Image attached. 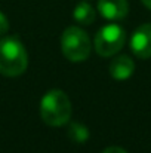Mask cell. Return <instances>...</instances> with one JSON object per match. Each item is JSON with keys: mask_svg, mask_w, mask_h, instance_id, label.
Listing matches in <instances>:
<instances>
[{"mask_svg": "<svg viewBox=\"0 0 151 153\" xmlns=\"http://www.w3.org/2000/svg\"><path fill=\"white\" fill-rule=\"evenodd\" d=\"M28 56L22 42L16 37L0 39V73L7 77H16L27 68Z\"/></svg>", "mask_w": 151, "mask_h": 153, "instance_id": "1", "label": "cell"}, {"mask_svg": "<svg viewBox=\"0 0 151 153\" xmlns=\"http://www.w3.org/2000/svg\"><path fill=\"white\" fill-rule=\"evenodd\" d=\"M40 114L49 126H62L70 120L71 102L61 89H52L42 98Z\"/></svg>", "mask_w": 151, "mask_h": 153, "instance_id": "2", "label": "cell"}, {"mask_svg": "<svg viewBox=\"0 0 151 153\" xmlns=\"http://www.w3.org/2000/svg\"><path fill=\"white\" fill-rule=\"evenodd\" d=\"M89 36L79 27H68L61 36V49L67 59L73 62L85 61L91 53Z\"/></svg>", "mask_w": 151, "mask_h": 153, "instance_id": "3", "label": "cell"}, {"mask_svg": "<svg viewBox=\"0 0 151 153\" xmlns=\"http://www.w3.org/2000/svg\"><path fill=\"white\" fill-rule=\"evenodd\" d=\"M126 31L119 24H108L95 36V51L101 56H113L124 46Z\"/></svg>", "mask_w": 151, "mask_h": 153, "instance_id": "4", "label": "cell"}, {"mask_svg": "<svg viewBox=\"0 0 151 153\" xmlns=\"http://www.w3.org/2000/svg\"><path fill=\"white\" fill-rule=\"evenodd\" d=\"M130 49L142 59L151 58V24H142L130 37Z\"/></svg>", "mask_w": 151, "mask_h": 153, "instance_id": "5", "label": "cell"}, {"mask_svg": "<svg viewBox=\"0 0 151 153\" xmlns=\"http://www.w3.org/2000/svg\"><path fill=\"white\" fill-rule=\"evenodd\" d=\"M98 10L102 18L110 21H120L129 12V4L126 0H99Z\"/></svg>", "mask_w": 151, "mask_h": 153, "instance_id": "6", "label": "cell"}, {"mask_svg": "<svg viewBox=\"0 0 151 153\" xmlns=\"http://www.w3.org/2000/svg\"><path fill=\"white\" fill-rule=\"evenodd\" d=\"M135 64L133 59L127 55H119L116 56L110 64V74L116 80H126L133 74Z\"/></svg>", "mask_w": 151, "mask_h": 153, "instance_id": "7", "label": "cell"}, {"mask_svg": "<svg viewBox=\"0 0 151 153\" xmlns=\"http://www.w3.org/2000/svg\"><path fill=\"white\" fill-rule=\"evenodd\" d=\"M73 16L74 19L79 22V24H83V25H91L94 21H95V9L94 6H91L89 3L86 1H82L76 6L74 12H73Z\"/></svg>", "mask_w": 151, "mask_h": 153, "instance_id": "8", "label": "cell"}, {"mask_svg": "<svg viewBox=\"0 0 151 153\" xmlns=\"http://www.w3.org/2000/svg\"><path fill=\"white\" fill-rule=\"evenodd\" d=\"M68 137L76 143H86L89 138V129L79 122H73L68 126Z\"/></svg>", "mask_w": 151, "mask_h": 153, "instance_id": "9", "label": "cell"}, {"mask_svg": "<svg viewBox=\"0 0 151 153\" xmlns=\"http://www.w3.org/2000/svg\"><path fill=\"white\" fill-rule=\"evenodd\" d=\"M9 30V22H7V18L4 16V13L0 12V36L6 34Z\"/></svg>", "mask_w": 151, "mask_h": 153, "instance_id": "10", "label": "cell"}, {"mask_svg": "<svg viewBox=\"0 0 151 153\" xmlns=\"http://www.w3.org/2000/svg\"><path fill=\"white\" fill-rule=\"evenodd\" d=\"M102 153H127L124 149H122V147H117V146H111V147H107V149H104Z\"/></svg>", "mask_w": 151, "mask_h": 153, "instance_id": "11", "label": "cell"}, {"mask_svg": "<svg viewBox=\"0 0 151 153\" xmlns=\"http://www.w3.org/2000/svg\"><path fill=\"white\" fill-rule=\"evenodd\" d=\"M141 1L144 3V6H145V7H148V9L151 10V0H141Z\"/></svg>", "mask_w": 151, "mask_h": 153, "instance_id": "12", "label": "cell"}]
</instances>
